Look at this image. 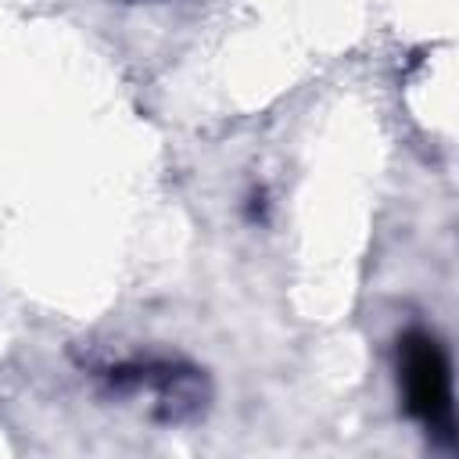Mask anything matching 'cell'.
I'll use <instances>...</instances> for the list:
<instances>
[{
  "label": "cell",
  "mask_w": 459,
  "mask_h": 459,
  "mask_svg": "<svg viewBox=\"0 0 459 459\" xmlns=\"http://www.w3.org/2000/svg\"><path fill=\"white\" fill-rule=\"evenodd\" d=\"M398 387L405 412L441 445L455 441V387L452 359L434 330L409 326L398 337Z\"/></svg>",
  "instance_id": "1"
}]
</instances>
